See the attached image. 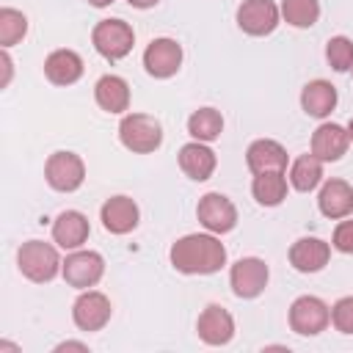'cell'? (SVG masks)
Listing matches in <instances>:
<instances>
[{"instance_id":"7","label":"cell","mask_w":353,"mask_h":353,"mask_svg":"<svg viewBox=\"0 0 353 353\" xmlns=\"http://www.w3.org/2000/svg\"><path fill=\"white\" fill-rule=\"evenodd\" d=\"M268 265L259 259V256H243L232 265L229 270V284H232V292L237 298H256L262 295V290L268 287Z\"/></svg>"},{"instance_id":"9","label":"cell","mask_w":353,"mask_h":353,"mask_svg":"<svg viewBox=\"0 0 353 353\" xmlns=\"http://www.w3.org/2000/svg\"><path fill=\"white\" fill-rule=\"evenodd\" d=\"M196 215H199L201 226L212 234H226L237 223V210H234L232 199H226L223 193H204L199 199Z\"/></svg>"},{"instance_id":"1","label":"cell","mask_w":353,"mask_h":353,"mask_svg":"<svg viewBox=\"0 0 353 353\" xmlns=\"http://www.w3.org/2000/svg\"><path fill=\"white\" fill-rule=\"evenodd\" d=\"M168 256H171L174 270H179L185 276H210L226 265V248L212 232L179 237L171 245Z\"/></svg>"},{"instance_id":"22","label":"cell","mask_w":353,"mask_h":353,"mask_svg":"<svg viewBox=\"0 0 353 353\" xmlns=\"http://www.w3.org/2000/svg\"><path fill=\"white\" fill-rule=\"evenodd\" d=\"M94 99L105 113H124L130 108V85L119 74H102L94 85Z\"/></svg>"},{"instance_id":"24","label":"cell","mask_w":353,"mask_h":353,"mask_svg":"<svg viewBox=\"0 0 353 353\" xmlns=\"http://www.w3.org/2000/svg\"><path fill=\"white\" fill-rule=\"evenodd\" d=\"M251 193L262 207H279L287 199V176L284 171H265L254 174Z\"/></svg>"},{"instance_id":"18","label":"cell","mask_w":353,"mask_h":353,"mask_svg":"<svg viewBox=\"0 0 353 353\" xmlns=\"http://www.w3.org/2000/svg\"><path fill=\"white\" fill-rule=\"evenodd\" d=\"M83 58L74 50H52L44 61V74L52 85H72L83 77Z\"/></svg>"},{"instance_id":"14","label":"cell","mask_w":353,"mask_h":353,"mask_svg":"<svg viewBox=\"0 0 353 353\" xmlns=\"http://www.w3.org/2000/svg\"><path fill=\"white\" fill-rule=\"evenodd\" d=\"M138 218H141L138 204L130 196H113L99 210V221H102L105 232H110V234H127V232H132L138 226Z\"/></svg>"},{"instance_id":"23","label":"cell","mask_w":353,"mask_h":353,"mask_svg":"<svg viewBox=\"0 0 353 353\" xmlns=\"http://www.w3.org/2000/svg\"><path fill=\"white\" fill-rule=\"evenodd\" d=\"M336 88L328 80H312L303 85L301 91V108L306 116L312 119H325L331 116V110L336 108Z\"/></svg>"},{"instance_id":"10","label":"cell","mask_w":353,"mask_h":353,"mask_svg":"<svg viewBox=\"0 0 353 353\" xmlns=\"http://www.w3.org/2000/svg\"><path fill=\"white\" fill-rule=\"evenodd\" d=\"M113 309L108 295L97 292V290H85L77 295V301L72 303V320L80 331H102L110 320Z\"/></svg>"},{"instance_id":"11","label":"cell","mask_w":353,"mask_h":353,"mask_svg":"<svg viewBox=\"0 0 353 353\" xmlns=\"http://www.w3.org/2000/svg\"><path fill=\"white\" fill-rule=\"evenodd\" d=\"M281 8L273 0H243L237 8V25L248 36H268L279 28Z\"/></svg>"},{"instance_id":"17","label":"cell","mask_w":353,"mask_h":353,"mask_svg":"<svg viewBox=\"0 0 353 353\" xmlns=\"http://www.w3.org/2000/svg\"><path fill=\"white\" fill-rule=\"evenodd\" d=\"M317 207L331 221L347 218L353 212V188L345 179H328V182H323V188L317 193Z\"/></svg>"},{"instance_id":"36","label":"cell","mask_w":353,"mask_h":353,"mask_svg":"<svg viewBox=\"0 0 353 353\" xmlns=\"http://www.w3.org/2000/svg\"><path fill=\"white\" fill-rule=\"evenodd\" d=\"M350 69H353V66H350Z\"/></svg>"},{"instance_id":"35","label":"cell","mask_w":353,"mask_h":353,"mask_svg":"<svg viewBox=\"0 0 353 353\" xmlns=\"http://www.w3.org/2000/svg\"><path fill=\"white\" fill-rule=\"evenodd\" d=\"M347 135H350V141H353V119L347 121Z\"/></svg>"},{"instance_id":"26","label":"cell","mask_w":353,"mask_h":353,"mask_svg":"<svg viewBox=\"0 0 353 353\" xmlns=\"http://www.w3.org/2000/svg\"><path fill=\"white\" fill-rule=\"evenodd\" d=\"M323 182V160L314 154H301L292 165H290V185L301 193L314 190Z\"/></svg>"},{"instance_id":"15","label":"cell","mask_w":353,"mask_h":353,"mask_svg":"<svg viewBox=\"0 0 353 353\" xmlns=\"http://www.w3.org/2000/svg\"><path fill=\"white\" fill-rule=\"evenodd\" d=\"M331 259V245L320 237H301L290 248V265L298 273H317L328 265Z\"/></svg>"},{"instance_id":"31","label":"cell","mask_w":353,"mask_h":353,"mask_svg":"<svg viewBox=\"0 0 353 353\" xmlns=\"http://www.w3.org/2000/svg\"><path fill=\"white\" fill-rule=\"evenodd\" d=\"M331 245L342 254H353V221H339L331 237Z\"/></svg>"},{"instance_id":"13","label":"cell","mask_w":353,"mask_h":353,"mask_svg":"<svg viewBox=\"0 0 353 353\" xmlns=\"http://www.w3.org/2000/svg\"><path fill=\"white\" fill-rule=\"evenodd\" d=\"M196 331H199V339H201L204 345H212V347L226 345V342H232V336H234V317H232L223 306L210 303V306L199 314Z\"/></svg>"},{"instance_id":"4","label":"cell","mask_w":353,"mask_h":353,"mask_svg":"<svg viewBox=\"0 0 353 353\" xmlns=\"http://www.w3.org/2000/svg\"><path fill=\"white\" fill-rule=\"evenodd\" d=\"M94 50L108 61H121L135 44V33L124 19H102L91 30Z\"/></svg>"},{"instance_id":"34","label":"cell","mask_w":353,"mask_h":353,"mask_svg":"<svg viewBox=\"0 0 353 353\" xmlns=\"http://www.w3.org/2000/svg\"><path fill=\"white\" fill-rule=\"evenodd\" d=\"M88 3H91L94 8H105V6H110L113 0H88Z\"/></svg>"},{"instance_id":"27","label":"cell","mask_w":353,"mask_h":353,"mask_svg":"<svg viewBox=\"0 0 353 353\" xmlns=\"http://www.w3.org/2000/svg\"><path fill=\"white\" fill-rule=\"evenodd\" d=\"M281 17L292 28H312L320 19V0H281Z\"/></svg>"},{"instance_id":"6","label":"cell","mask_w":353,"mask_h":353,"mask_svg":"<svg viewBox=\"0 0 353 353\" xmlns=\"http://www.w3.org/2000/svg\"><path fill=\"white\" fill-rule=\"evenodd\" d=\"M331 323V309L314 295H301L290 306V328L301 336H314Z\"/></svg>"},{"instance_id":"8","label":"cell","mask_w":353,"mask_h":353,"mask_svg":"<svg viewBox=\"0 0 353 353\" xmlns=\"http://www.w3.org/2000/svg\"><path fill=\"white\" fill-rule=\"evenodd\" d=\"M63 279L69 287H77V290H88L94 287L102 273H105V259L102 254L97 251H72L66 259H63V268H61Z\"/></svg>"},{"instance_id":"16","label":"cell","mask_w":353,"mask_h":353,"mask_svg":"<svg viewBox=\"0 0 353 353\" xmlns=\"http://www.w3.org/2000/svg\"><path fill=\"white\" fill-rule=\"evenodd\" d=\"M347 143H350L347 127H339L334 121H325L312 135V154L320 157L323 163H334V160H339L347 152Z\"/></svg>"},{"instance_id":"32","label":"cell","mask_w":353,"mask_h":353,"mask_svg":"<svg viewBox=\"0 0 353 353\" xmlns=\"http://www.w3.org/2000/svg\"><path fill=\"white\" fill-rule=\"evenodd\" d=\"M55 350H58V353H61V350H80V353H85L88 345H83V342H61Z\"/></svg>"},{"instance_id":"25","label":"cell","mask_w":353,"mask_h":353,"mask_svg":"<svg viewBox=\"0 0 353 353\" xmlns=\"http://www.w3.org/2000/svg\"><path fill=\"white\" fill-rule=\"evenodd\" d=\"M188 132L193 141H201V143L218 141L223 132V116L215 108H199L188 119Z\"/></svg>"},{"instance_id":"20","label":"cell","mask_w":353,"mask_h":353,"mask_svg":"<svg viewBox=\"0 0 353 353\" xmlns=\"http://www.w3.org/2000/svg\"><path fill=\"white\" fill-rule=\"evenodd\" d=\"M215 165H218L215 152H212L207 143H201V141H190V143H185V146L179 149V168H182L190 179H196V182L210 179L212 171H215Z\"/></svg>"},{"instance_id":"33","label":"cell","mask_w":353,"mask_h":353,"mask_svg":"<svg viewBox=\"0 0 353 353\" xmlns=\"http://www.w3.org/2000/svg\"><path fill=\"white\" fill-rule=\"evenodd\" d=\"M132 8H152V6H157L160 0H127Z\"/></svg>"},{"instance_id":"29","label":"cell","mask_w":353,"mask_h":353,"mask_svg":"<svg viewBox=\"0 0 353 353\" xmlns=\"http://www.w3.org/2000/svg\"><path fill=\"white\" fill-rule=\"evenodd\" d=\"M325 58L334 72H347L353 66V41L347 36H334L325 44Z\"/></svg>"},{"instance_id":"3","label":"cell","mask_w":353,"mask_h":353,"mask_svg":"<svg viewBox=\"0 0 353 353\" xmlns=\"http://www.w3.org/2000/svg\"><path fill=\"white\" fill-rule=\"evenodd\" d=\"M119 141L135 154H149L163 143V124L149 113H127L119 121Z\"/></svg>"},{"instance_id":"2","label":"cell","mask_w":353,"mask_h":353,"mask_svg":"<svg viewBox=\"0 0 353 353\" xmlns=\"http://www.w3.org/2000/svg\"><path fill=\"white\" fill-rule=\"evenodd\" d=\"M17 265H19V273L36 284H44V281H52L58 276V270L63 268L55 245L44 243V240H28L22 243L19 254H17Z\"/></svg>"},{"instance_id":"19","label":"cell","mask_w":353,"mask_h":353,"mask_svg":"<svg viewBox=\"0 0 353 353\" xmlns=\"http://www.w3.org/2000/svg\"><path fill=\"white\" fill-rule=\"evenodd\" d=\"M245 163L251 174H265V171H284L287 168V149L279 141L259 138L245 149Z\"/></svg>"},{"instance_id":"28","label":"cell","mask_w":353,"mask_h":353,"mask_svg":"<svg viewBox=\"0 0 353 353\" xmlns=\"http://www.w3.org/2000/svg\"><path fill=\"white\" fill-rule=\"evenodd\" d=\"M28 33V17L17 8H0V47L8 50L17 41H22Z\"/></svg>"},{"instance_id":"12","label":"cell","mask_w":353,"mask_h":353,"mask_svg":"<svg viewBox=\"0 0 353 353\" xmlns=\"http://www.w3.org/2000/svg\"><path fill=\"white\" fill-rule=\"evenodd\" d=\"M143 66L152 77L157 80H168L179 72L182 66V47L174 39H154L146 50H143Z\"/></svg>"},{"instance_id":"30","label":"cell","mask_w":353,"mask_h":353,"mask_svg":"<svg viewBox=\"0 0 353 353\" xmlns=\"http://www.w3.org/2000/svg\"><path fill=\"white\" fill-rule=\"evenodd\" d=\"M331 323L339 334H353V295H345L331 306Z\"/></svg>"},{"instance_id":"5","label":"cell","mask_w":353,"mask_h":353,"mask_svg":"<svg viewBox=\"0 0 353 353\" xmlns=\"http://www.w3.org/2000/svg\"><path fill=\"white\" fill-rule=\"evenodd\" d=\"M44 179L58 193H74L85 179V163L74 152H55L47 157Z\"/></svg>"},{"instance_id":"21","label":"cell","mask_w":353,"mask_h":353,"mask_svg":"<svg viewBox=\"0 0 353 353\" xmlns=\"http://www.w3.org/2000/svg\"><path fill=\"white\" fill-rule=\"evenodd\" d=\"M88 232H91L88 218H85L83 212H77V210L61 212V215L55 218V223H52V240H55L61 248H66V251L80 248V245L88 240Z\"/></svg>"}]
</instances>
